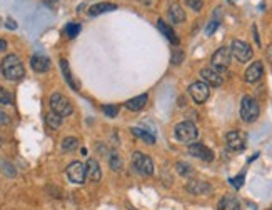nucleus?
Returning <instances> with one entry per match:
<instances>
[{
  "label": "nucleus",
  "instance_id": "nucleus-1",
  "mask_svg": "<svg viewBox=\"0 0 272 210\" xmlns=\"http://www.w3.org/2000/svg\"><path fill=\"white\" fill-rule=\"evenodd\" d=\"M0 70H2V75L5 77L7 80H20L24 79L25 75V68L22 65V60L17 55H7L0 63Z\"/></svg>",
  "mask_w": 272,
  "mask_h": 210
},
{
  "label": "nucleus",
  "instance_id": "nucleus-2",
  "mask_svg": "<svg viewBox=\"0 0 272 210\" xmlns=\"http://www.w3.org/2000/svg\"><path fill=\"white\" fill-rule=\"evenodd\" d=\"M174 134H176V139L179 140V142L192 144L194 140L199 137V130H197V127L194 125L192 122H181V124L176 125Z\"/></svg>",
  "mask_w": 272,
  "mask_h": 210
},
{
  "label": "nucleus",
  "instance_id": "nucleus-3",
  "mask_svg": "<svg viewBox=\"0 0 272 210\" xmlns=\"http://www.w3.org/2000/svg\"><path fill=\"white\" fill-rule=\"evenodd\" d=\"M50 107H52L54 113H57V115L62 117V118L70 115V113L73 112L70 100L62 94H54L52 97H50Z\"/></svg>",
  "mask_w": 272,
  "mask_h": 210
},
{
  "label": "nucleus",
  "instance_id": "nucleus-4",
  "mask_svg": "<svg viewBox=\"0 0 272 210\" xmlns=\"http://www.w3.org/2000/svg\"><path fill=\"white\" fill-rule=\"evenodd\" d=\"M259 104L256 102L252 97H244L241 102V118L247 124H252V122L257 120L259 117Z\"/></svg>",
  "mask_w": 272,
  "mask_h": 210
},
{
  "label": "nucleus",
  "instance_id": "nucleus-5",
  "mask_svg": "<svg viewBox=\"0 0 272 210\" xmlns=\"http://www.w3.org/2000/svg\"><path fill=\"white\" fill-rule=\"evenodd\" d=\"M132 162H134L136 170L139 173H142V175L149 177V175L154 173V162H152V158L149 157V155H145L142 152H134Z\"/></svg>",
  "mask_w": 272,
  "mask_h": 210
},
{
  "label": "nucleus",
  "instance_id": "nucleus-6",
  "mask_svg": "<svg viewBox=\"0 0 272 210\" xmlns=\"http://www.w3.org/2000/svg\"><path fill=\"white\" fill-rule=\"evenodd\" d=\"M210 63H212V68L217 72L227 70L230 65V49L220 47L217 52H214V55L210 58Z\"/></svg>",
  "mask_w": 272,
  "mask_h": 210
},
{
  "label": "nucleus",
  "instance_id": "nucleus-7",
  "mask_svg": "<svg viewBox=\"0 0 272 210\" xmlns=\"http://www.w3.org/2000/svg\"><path fill=\"white\" fill-rule=\"evenodd\" d=\"M230 55L236 57L239 62H249L252 58V49L244 40H234L230 45Z\"/></svg>",
  "mask_w": 272,
  "mask_h": 210
},
{
  "label": "nucleus",
  "instance_id": "nucleus-8",
  "mask_svg": "<svg viewBox=\"0 0 272 210\" xmlns=\"http://www.w3.org/2000/svg\"><path fill=\"white\" fill-rule=\"evenodd\" d=\"M209 94H210L209 85L204 84V82H194L189 87V95H191L196 104H204L209 99Z\"/></svg>",
  "mask_w": 272,
  "mask_h": 210
},
{
  "label": "nucleus",
  "instance_id": "nucleus-9",
  "mask_svg": "<svg viewBox=\"0 0 272 210\" xmlns=\"http://www.w3.org/2000/svg\"><path fill=\"white\" fill-rule=\"evenodd\" d=\"M225 142H227V147L234 152H241V150L246 149V134L241 130H230L225 135Z\"/></svg>",
  "mask_w": 272,
  "mask_h": 210
},
{
  "label": "nucleus",
  "instance_id": "nucleus-10",
  "mask_svg": "<svg viewBox=\"0 0 272 210\" xmlns=\"http://www.w3.org/2000/svg\"><path fill=\"white\" fill-rule=\"evenodd\" d=\"M189 154H191L192 157L201 158V160H204V162L214 160V152H212L209 147H205L204 144H199V142H192L189 145Z\"/></svg>",
  "mask_w": 272,
  "mask_h": 210
},
{
  "label": "nucleus",
  "instance_id": "nucleus-11",
  "mask_svg": "<svg viewBox=\"0 0 272 210\" xmlns=\"http://www.w3.org/2000/svg\"><path fill=\"white\" fill-rule=\"evenodd\" d=\"M67 177L68 180L73 182V184H84L85 180V165L80 162H72L70 165L67 167Z\"/></svg>",
  "mask_w": 272,
  "mask_h": 210
},
{
  "label": "nucleus",
  "instance_id": "nucleus-12",
  "mask_svg": "<svg viewBox=\"0 0 272 210\" xmlns=\"http://www.w3.org/2000/svg\"><path fill=\"white\" fill-rule=\"evenodd\" d=\"M262 75H264V65H262L261 60H256L252 65H249L246 74H244L246 82H249V84H256V82H259L262 79Z\"/></svg>",
  "mask_w": 272,
  "mask_h": 210
},
{
  "label": "nucleus",
  "instance_id": "nucleus-13",
  "mask_svg": "<svg viewBox=\"0 0 272 210\" xmlns=\"http://www.w3.org/2000/svg\"><path fill=\"white\" fill-rule=\"evenodd\" d=\"M201 79H202L204 84L212 85V87H220V85H222V82H224L222 75H220L217 70H214L212 67L210 68H202V70H201Z\"/></svg>",
  "mask_w": 272,
  "mask_h": 210
},
{
  "label": "nucleus",
  "instance_id": "nucleus-14",
  "mask_svg": "<svg viewBox=\"0 0 272 210\" xmlns=\"http://www.w3.org/2000/svg\"><path fill=\"white\" fill-rule=\"evenodd\" d=\"M186 190L191 192L194 195H205V194H209V192H212V185L209 182H204V180H191V182H187Z\"/></svg>",
  "mask_w": 272,
  "mask_h": 210
},
{
  "label": "nucleus",
  "instance_id": "nucleus-15",
  "mask_svg": "<svg viewBox=\"0 0 272 210\" xmlns=\"http://www.w3.org/2000/svg\"><path fill=\"white\" fill-rule=\"evenodd\" d=\"M30 65L35 72L44 74V72H47L50 68V58L45 57V55H40V53H37V55H34L30 58Z\"/></svg>",
  "mask_w": 272,
  "mask_h": 210
},
{
  "label": "nucleus",
  "instance_id": "nucleus-16",
  "mask_svg": "<svg viewBox=\"0 0 272 210\" xmlns=\"http://www.w3.org/2000/svg\"><path fill=\"white\" fill-rule=\"evenodd\" d=\"M85 175L94 182H99L102 179V172H100L99 162L94 160V158H89V160H87V165H85Z\"/></svg>",
  "mask_w": 272,
  "mask_h": 210
},
{
  "label": "nucleus",
  "instance_id": "nucleus-17",
  "mask_svg": "<svg viewBox=\"0 0 272 210\" xmlns=\"http://www.w3.org/2000/svg\"><path fill=\"white\" fill-rule=\"evenodd\" d=\"M157 29L162 32V34L165 35V39L169 40L170 44H174V45H177L179 44V37H177V34L174 32V29L170 25H167L162 19H159L157 20Z\"/></svg>",
  "mask_w": 272,
  "mask_h": 210
},
{
  "label": "nucleus",
  "instance_id": "nucleus-18",
  "mask_svg": "<svg viewBox=\"0 0 272 210\" xmlns=\"http://www.w3.org/2000/svg\"><path fill=\"white\" fill-rule=\"evenodd\" d=\"M169 17L174 24H182V22L186 20V12H184V8L179 5V3L174 2L169 5Z\"/></svg>",
  "mask_w": 272,
  "mask_h": 210
},
{
  "label": "nucleus",
  "instance_id": "nucleus-19",
  "mask_svg": "<svg viewBox=\"0 0 272 210\" xmlns=\"http://www.w3.org/2000/svg\"><path fill=\"white\" fill-rule=\"evenodd\" d=\"M147 100H149V97H147V94L139 95V97H134V99H131V100H127V102H126V107L129 108V110H132V112H139V110H142V108L145 107Z\"/></svg>",
  "mask_w": 272,
  "mask_h": 210
},
{
  "label": "nucleus",
  "instance_id": "nucleus-20",
  "mask_svg": "<svg viewBox=\"0 0 272 210\" xmlns=\"http://www.w3.org/2000/svg\"><path fill=\"white\" fill-rule=\"evenodd\" d=\"M117 8L115 3H109V2H100V3H95L89 8V15L90 17H95V15H100V13H105V12H112Z\"/></svg>",
  "mask_w": 272,
  "mask_h": 210
},
{
  "label": "nucleus",
  "instance_id": "nucleus-21",
  "mask_svg": "<svg viewBox=\"0 0 272 210\" xmlns=\"http://www.w3.org/2000/svg\"><path fill=\"white\" fill-rule=\"evenodd\" d=\"M61 70H62L64 79H66L67 84L70 85L73 90H79V84H77L75 79H73V75H72V72H70V67H68V62L66 60V58H62V60H61Z\"/></svg>",
  "mask_w": 272,
  "mask_h": 210
},
{
  "label": "nucleus",
  "instance_id": "nucleus-22",
  "mask_svg": "<svg viewBox=\"0 0 272 210\" xmlns=\"http://www.w3.org/2000/svg\"><path fill=\"white\" fill-rule=\"evenodd\" d=\"M219 210H241V207H239V202L236 199L227 195L219 202Z\"/></svg>",
  "mask_w": 272,
  "mask_h": 210
},
{
  "label": "nucleus",
  "instance_id": "nucleus-23",
  "mask_svg": "<svg viewBox=\"0 0 272 210\" xmlns=\"http://www.w3.org/2000/svg\"><path fill=\"white\" fill-rule=\"evenodd\" d=\"M134 135L137 137V139H142L144 140L145 144H155V137L150 134V132H147V130H144V129H137V127H134V129L131 130Z\"/></svg>",
  "mask_w": 272,
  "mask_h": 210
},
{
  "label": "nucleus",
  "instance_id": "nucleus-24",
  "mask_svg": "<svg viewBox=\"0 0 272 210\" xmlns=\"http://www.w3.org/2000/svg\"><path fill=\"white\" fill-rule=\"evenodd\" d=\"M45 122H47V125L50 127V129H59V127L62 125V117H59L57 113L50 112L45 115Z\"/></svg>",
  "mask_w": 272,
  "mask_h": 210
},
{
  "label": "nucleus",
  "instance_id": "nucleus-25",
  "mask_svg": "<svg viewBox=\"0 0 272 210\" xmlns=\"http://www.w3.org/2000/svg\"><path fill=\"white\" fill-rule=\"evenodd\" d=\"M77 145H79V140H77L75 137H67V139L62 140V150L64 152H72V150L77 149Z\"/></svg>",
  "mask_w": 272,
  "mask_h": 210
},
{
  "label": "nucleus",
  "instance_id": "nucleus-26",
  "mask_svg": "<svg viewBox=\"0 0 272 210\" xmlns=\"http://www.w3.org/2000/svg\"><path fill=\"white\" fill-rule=\"evenodd\" d=\"M176 168H177L179 175H182V177H191L194 173V168L189 165V163H184V162H179Z\"/></svg>",
  "mask_w": 272,
  "mask_h": 210
},
{
  "label": "nucleus",
  "instance_id": "nucleus-27",
  "mask_svg": "<svg viewBox=\"0 0 272 210\" xmlns=\"http://www.w3.org/2000/svg\"><path fill=\"white\" fill-rule=\"evenodd\" d=\"M12 102H13L12 94L8 92L7 89H3V87H0V104H2V105H10Z\"/></svg>",
  "mask_w": 272,
  "mask_h": 210
},
{
  "label": "nucleus",
  "instance_id": "nucleus-28",
  "mask_svg": "<svg viewBox=\"0 0 272 210\" xmlns=\"http://www.w3.org/2000/svg\"><path fill=\"white\" fill-rule=\"evenodd\" d=\"M79 32H80V25L79 24H68L66 27V34H67L68 39H75L77 35H79Z\"/></svg>",
  "mask_w": 272,
  "mask_h": 210
},
{
  "label": "nucleus",
  "instance_id": "nucleus-29",
  "mask_svg": "<svg viewBox=\"0 0 272 210\" xmlns=\"http://www.w3.org/2000/svg\"><path fill=\"white\" fill-rule=\"evenodd\" d=\"M184 2H186L187 5L196 12H201L202 7H204V2H202V0H184Z\"/></svg>",
  "mask_w": 272,
  "mask_h": 210
},
{
  "label": "nucleus",
  "instance_id": "nucleus-30",
  "mask_svg": "<svg viewBox=\"0 0 272 210\" xmlns=\"http://www.w3.org/2000/svg\"><path fill=\"white\" fill-rule=\"evenodd\" d=\"M110 167H112V170H121L122 168V160L117 154H114L112 157H110Z\"/></svg>",
  "mask_w": 272,
  "mask_h": 210
},
{
  "label": "nucleus",
  "instance_id": "nucleus-31",
  "mask_svg": "<svg viewBox=\"0 0 272 210\" xmlns=\"http://www.w3.org/2000/svg\"><path fill=\"white\" fill-rule=\"evenodd\" d=\"M104 113L107 117H112L114 118L119 113V107H117V105H104Z\"/></svg>",
  "mask_w": 272,
  "mask_h": 210
},
{
  "label": "nucleus",
  "instance_id": "nucleus-32",
  "mask_svg": "<svg viewBox=\"0 0 272 210\" xmlns=\"http://www.w3.org/2000/svg\"><path fill=\"white\" fill-rule=\"evenodd\" d=\"M184 60V52L182 50H174V53H172V63L174 65H179Z\"/></svg>",
  "mask_w": 272,
  "mask_h": 210
},
{
  "label": "nucleus",
  "instance_id": "nucleus-33",
  "mask_svg": "<svg viewBox=\"0 0 272 210\" xmlns=\"http://www.w3.org/2000/svg\"><path fill=\"white\" fill-rule=\"evenodd\" d=\"M244 180H246V177H244V173H241L239 177H236V179H230L229 182L232 184L236 189H241V187L244 185Z\"/></svg>",
  "mask_w": 272,
  "mask_h": 210
},
{
  "label": "nucleus",
  "instance_id": "nucleus-34",
  "mask_svg": "<svg viewBox=\"0 0 272 210\" xmlns=\"http://www.w3.org/2000/svg\"><path fill=\"white\" fill-rule=\"evenodd\" d=\"M0 167L5 168V173H7L8 177H13V175H15V168H13V167L10 165V163H7V162H2V160H0Z\"/></svg>",
  "mask_w": 272,
  "mask_h": 210
},
{
  "label": "nucleus",
  "instance_id": "nucleus-35",
  "mask_svg": "<svg viewBox=\"0 0 272 210\" xmlns=\"http://www.w3.org/2000/svg\"><path fill=\"white\" fill-rule=\"evenodd\" d=\"M217 27H219V20H212L210 24H209V27L205 29V34L207 35H212L215 30H217Z\"/></svg>",
  "mask_w": 272,
  "mask_h": 210
},
{
  "label": "nucleus",
  "instance_id": "nucleus-36",
  "mask_svg": "<svg viewBox=\"0 0 272 210\" xmlns=\"http://www.w3.org/2000/svg\"><path fill=\"white\" fill-rule=\"evenodd\" d=\"M8 122H10V118H8L7 113L3 112L2 108H0V125H7Z\"/></svg>",
  "mask_w": 272,
  "mask_h": 210
},
{
  "label": "nucleus",
  "instance_id": "nucleus-37",
  "mask_svg": "<svg viewBox=\"0 0 272 210\" xmlns=\"http://www.w3.org/2000/svg\"><path fill=\"white\" fill-rule=\"evenodd\" d=\"M5 24H7V29H10V30H15V29H17V24H15V22H13L12 19H7Z\"/></svg>",
  "mask_w": 272,
  "mask_h": 210
},
{
  "label": "nucleus",
  "instance_id": "nucleus-38",
  "mask_svg": "<svg viewBox=\"0 0 272 210\" xmlns=\"http://www.w3.org/2000/svg\"><path fill=\"white\" fill-rule=\"evenodd\" d=\"M267 60H269L271 63H272V45H269V47H267Z\"/></svg>",
  "mask_w": 272,
  "mask_h": 210
},
{
  "label": "nucleus",
  "instance_id": "nucleus-39",
  "mask_svg": "<svg viewBox=\"0 0 272 210\" xmlns=\"http://www.w3.org/2000/svg\"><path fill=\"white\" fill-rule=\"evenodd\" d=\"M7 49V42L3 39H0V52H5Z\"/></svg>",
  "mask_w": 272,
  "mask_h": 210
},
{
  "label": "nucleus",
  "instance_id": "nucleus-40",
  "mask_svg": "<svg viewBox=\"0 0 272 210\" xmlns=\"http://www.w3.org/2000/svg\"><path fill=\"white\" fill-rule=\"evenodd\" d=\"M229 2H236V0H229Z\"/></svg>",
  "mask_w": 272,
  "mask_h": 210
},
{
  "label": "nucleus",
  "instance_id": "nucleus-41",
  "mask_svg": "<svg viewBox=\"0 0 272 210\" xmlns=\"http://www.w3.org/2000/svg\"><path fill=\"white\" fill-rule=\"evenodd\" d=\"M0 145H2V139H0Z\"/></svg>",
  "mask_w": 272,
  "mask_h": 210
}]
</instances>
